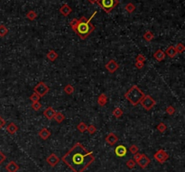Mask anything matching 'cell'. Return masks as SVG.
Returning <instances> with one entry per match:
<instances>
[{"label":"cell","instance_id":"obj_1","mask_svg":"<svg viewBox=\"0 0 185 172\" xmlns=\"http://www.w3.org/2000/svg\"><path fill=\"white\" fill-rule=\"evenodd\" d=\"M73 172H84L94 162L93 152L87 151L84 146L77 143L61 159Z\"/></svg>","mask_w":185,"mask_h":172},{"label":"cell","instance_id":"obj_2","mask_svg":"<svg viewBox=\"0 0 185 172\" xmlns=\"http://www.w3.org/2000/svg\"><path fill=\"white\" fill-rule=\"evenodd\" d=\"M96 14H97V11L94 12L89 19H87L85 16H82L81 17V19L78 20V24L75 30H74V33H77L81 40H86L91 33L94 32L95 26L91 23V20L95 16Z\"/></svg>","mask_w":185,"mask_h":172},{"label":"cell","instance_id":"obj_3","mask_svg":"<svg viewBox=\"0 0 185 172\" xmlns=\"http://www.w3.org/2000/svg\"><path fill=\"white\" fill-rule=\"evenodd\" d=\"M144 96H145L144 92L142 91L137 85L132 86L125 94V98L133 106L139 105Z\"/></svg>","mask_w":185,"mask_h":172},{"label":"cell","instance_id":"obj_4","mask_svg":"<svg viewBox=\"0 0 185 172\" xmlns=\"http://www.w3.org/2000/svg\"><path fill=\"white\" fill-rule=\"evenodd\" d=\"M118 0H98V4L106 13H110L116 5H118Z\"/></svg>","mask_w":185,"mask_h":172},{"label":"cell","instance_id":"obj_5","mask_svg":"<svg viewBox=\"0 0 185 172\" xmlns=\"http://www.w3.org/2000/svg\"><path fill=\"white\" fill-rule=\"evenodd\" d=\"M140 104H141V106L146 110V111H149V110H151L153 106L156 105V101L153 99L151 96L145 95L143 99L141 100Z\"/></svg>","mask_w":185,"mask_h":172},{"label":"cell","instance_id":"obj_6","mask_svg":"<svg viewBox=\"0 0 185 172\" xmlns=\"http://www.w3.org/2000/svg\"><path fill=\"white\" fill-rule=\"evenodd\" d=\"M34 93H36L40 97H42V96H45L48 94V92L50 91V88H49V87L44 81H41L34 87Z\"/></svg>","mask_w":185,"mask_h":172},{"label":"cell","instance_id":"obj_7","mask_svg":"<svg viewBox=\"0 0 185 172\" xmlns=\"http://www.w3.org/2000/svg\"><path fill=\"white\" fill-rule=\"evenodd\" d=\"M153 158H155V161H157L160 164H163L169 159V154L164 150H159L158 151H156L155 153Z\"/></svg>","mask_w":185,"mask_h":172},{"label":"cell","instance_id":"obj_8","mask_svg":"<svg viewBox=\"0 0 185 172\" xmlns=\"http://www.w3.org/2000/svg\"><path fill=\"white\" fill-rule=\"evenodd\" d=\"M105 68H106V70L109 73H114L118 70L119 65L118 64V62H116L115 60H110L105 65Z\"/></svg>","mask_w":185,"mask_h":172},{"label":"cell","instance_id":"obj_9","mask_svg":"<svg viewBox=\"0 0 185 172\" xmlns=\"http://www.w3.org/2000/svg\"><path fill=\"white\" fill-rule=\"evenodd\" d=\"M151 161H150V159L148 158L145 154H142L140 159H138V161H137V163L139 165V167L141 169H145L147 168V166H149Z\"/></svg>","mask_w":185,"mask_h":172},{"label":"cell","instance_id":"obj_10","mask_svg":"<svg viewBox=\"0 0 185 172\" xmlns=\"http://www.w3.org/2000/svg\"><path fill=\"white\" fill-rule=\"evenodd\" d=\"M60 158L56 155L54 154V153H52V154L49 156L47 159H46V161L47 163L51 166V167H55L59 162H60Z\"/></svg>","mask_w":185,"mask_h":172},{"label":"cell","instance_id":"obj_11","mask_svg":"<svg viewBox=\"0 0 185 172\" xmlns=\"http://www.w3.org/2000/svg\"><path fill=\"white\" fill-rule=\"evenodd\" d=\"M105 141H106V143H108L109 145H114V144H116V143L118 142V137L116 136L115 133H110L106 136Z\"/></svg>","mask_w":185,"mask_h":172},{"label":"cell","instance_id":"obj_12","mask_svg":"<svg viewBox=\"0 0 185 172\" xmlns=\"http://www.w3.org/2000/svg\"><path fill=\"white\" fill-rule=\"evenodd\" d=\"M5 170L7 172H17L19 170V166L16 164L15 161H11L5 166Z\"/></svg>","mask_w":185,"mask_h":172},{"label":"cell","instance_id":"obj_13","mask_svg":"<svg viewBox=\"0 0 185 172\" xmlns=\"http://www.w3.org/2000/svg\"><path fill=\"white\" fill-rule=\"evenodd\" d=\"M115 153L118 157H124L126 155L127 153V149L124 145H118L116 147L115 149Z\"/></svg>","mask_w":185,"mask_h":172},{"label":"cell","instance_id":"obj_14","mask_svg":"<svg viewBox=\"0 0 185 172\" xmlns=\"http://www.w3.org/2000/svg\"><path fill=\"white\" fill-rule=\"evenodd\" d=\"M55 110L52 106H48L44 111V115L45 116V118L48 120H52L54 115H55Z\"/></svg>","mask_w":185,"mask_h":172},{"label":"cell","instance_id":"obj_15","mask_svg":"<svg viewBox=\"0 0 185 172\" xmlns=\"http://www.w3.org/2000/svg\"><path fill=\"white\" fill-rule=\"evenodd\" d=\"M59 11H60L61 15H63V16H68L72 12V9L68 4H64L60 7Z\"/></svg>","mask_w":185,"mask_h":172},{"label":"cell","instance_id":"obj_16","mask_svg":"<svg viewBox=\"0 0 185 172\" xmlns=\"http://www.w3.org/2000/svg\"><path fill=\"white\" fill-rule=\"evenodd\" d=\"M38 135L42 140H47L48 138L51 137L52 133L50 132V130H48L47 128H42L39 131Z\"/></svg>","mask_w":185,"mask_h":172},{"label":"cell","instance_id":"obj_17","mask_svg":"<svg viewBox=\"0 0 185 172\" xmlns=\"http://www.w3.org/2000/svg\"><path fill=\"white\" fill-rule=\"evenodd\" d=\"M5 130H7V132L9 134L14 135L18 131V127H17V125L15 124V122H10V124H8V125L7 126V128H5Z\"/></svg>","mask_w":185,"mask_h":172},{"label":"cell","instance_id":"obj_18","mask_svg":"<svg viewBox=\"0 0 185 172\" xmlns=\"http://www.w3.org/2000/svg\"><path fill=\"white\" fill-rule=\"evenodd\" d=\"M107 103H108V96L106 94H100V96H98V106H106L107 105Z\"/></svg>","mask_w":185,"mask_h":172},{"label":"cell","instance_id":"obj_19","mask_svg":"<svg viewBox=\"0 0 185 172\" xmlns=\"http://www.w3.org/2000/svg\"><path fill=\"white\" fill-rule=\"evenodd\" d=\"M46 57H47V59L50 60V61H52V62H53V61H55L57 60V58L59 57V55H58V53L55 52V51H53V50H51V51H49L48 52H47V54H46Z\"/></svg>","mask_w":185,"mask_h":172},{"label":"cell","instance_id":"obj_20","mask_svg":"<svg viewBox=\"0 0 185 172\" xmlns=\"http://www.w3.org/2000/svg\"><path fill=\"white\" fill-rule=\"evenodd\" d=\"M153 58L160 62V61H162L165 59V53L162 50H157L155 53H153Z\"/></svg>","mask_w":185,"mask_h":172},{"label":"cell","instance_id":"obj_21","mask_svg":"<svg viewBox=\"0 0 185 172\" xmlns=\"http://www.w3.org/2000/svg\"><path fill=\"white\" fill-rule=\"evenodd\" d=\"M165 54H167L170 58H174L177 55V52L175 50V47L174 46H169L167 49H166V51L164 52Z\"/></svg>","mask_w":185,"mask_h":172},{"label":"cell","instance_id":"obj_22","mask_svg":"<svg viewBox=\"0 0 185 172\" xmlns=\"http://www.w3.org/2000/svg\"><path fill=\"white\" fill-rule=\"evenodd\" d=\"M53 119L56 121L58 124H61V122H63L65 120V115L61 112H56V113H55V115H54Z\"/></svg>","mask_w":185,"mask_h":172},{"label":"cell","instance_id":"obj_23","mask_svg":"<svg viewBox=\"0 0 185 172\" xmlns=\"http://www.w3.org/2000/svg\"><path fill=\"white\" fill-rule=\"evenodd\" d=\"M37 16H38V15H37V13L34 10H30L28 13L26 14V18H27V19H29V20H31V21L35 20L37 18Z\"/></svg>","mask_w":185,"mask_h":172},{"label":"cell","instance_id":"obj_24","mask_svg":"<svg viewBox=\"0 0 185 172\" xmlns=\"http://www.w3.org/2000/svg\"><path fill=\"white\" fill-rule=\"evenodd\" d=\"M123 114H124V112H123V110L121 108H119V107H116L114 109V111L112 112V114L118 119L121 117V116L123 115Z\"/></svg>","mask_w":185,"mask_h":172},{"label":"cell","instance_id":"obj_25","mask_svg":"<svg viewBox=\"0 0 185 172\" xmlns=\"http://www.w3.org/2000/svg\"><path fill=\"white\" fill-rule=\"evenodd\" d=\"M143 37L146 41H151L152 40H153V38H155V35H153V33L152 32H150V31H147V32L145 33Z\"/></svg>","mask_w":185,"mask_h":172},{"label":"cell","instance_id":"obj_26","mask_svg":"<svg viewBox=\"0 0 185 172\" xmlns=\"http://www.w3.org/2000/svg\"><path fill=\"white\" fill-rule=\"evenodd\" d=\"M64 92L67 95H72L74 93V87L71 84H68L64 87Z\"/></svg>","mask_w":185,"mask_h":172},{"label":"cell","instance_id":"obj_27","mask_svg":"<svg viewBox=\"0 0 185 172\" xmlns=\"http://www.w3.org/2000/svg\"><path fill=\"white\" fill-rule=\"evenodd\" d=\"M87 127H88V125L86 124L84 122H79V124H78L77 129L79 130V133H85L86 131H87Z\"/></svg>","mask_w":185,"mask_h":172},{"label":"cell","instance_id":"obj_28","mask_svg":"<svg viewBox=\"0 0 185 172\" xmlns=\"http://www.w3.org/2000/svg\"><path fill=\"white\" fill-rule=\"evenodd\" d=\"M7 33H8L7 27L4 25V24H1V25H0V37H5Z\"/></svg>","mask_w":185,"mask_h":172},{"label":"cell","instance_id":"obj_29","mask_svg":"<svg viewBox=\"0 0 185 172\" xmlns=\"http://www.w3.org/2000/svg\"><path fill=\"white\" fill-rule=\"evenodd\" d=\"M156 129L161 133H165L166 130H167V126H166V124H163V122H160V124L156 126Z\"/></svg>","mask_w":185,"mask_h":172},{"label":"cell","instance_id":"obj_30","mask_svg":"<svg viewBox=\"0 0 185 172\" xmlns=\"http://www.w3.org/2000/svg\"><path fill=\"white\" fill-rule=\"evenodd\" d=\"M125 9L128 12V13H133V12L135 10V5H133L132 3H128L126 5V7H125Z\"/></svg>","mask_w":185,"mask_h":172},{"label":"cell","instance_id":"obj_31","mask_svg":"<svg viewBox=\"0 0 185 172\" xmlns=\"http://www.w3.org/2000/svg\"><path fill=\"white\" fill-rule=\"evenodd\" d=\"M97 127L95 126V125H93V124H90V125H88V127H87V131H88V133H89V134H94V133H97Z\"/></svg>","mask_w":185,"mask_h":172},{"label":"cell","instance_id":"obj_32","mask_svg":"<svg viewBox=\"0 0 185 172\" xmlns=\"http://www.w3.org/2000/svg\"><path fill=\"white\" fill-rule=\"evenodd\" d=\"M175 47V50L177 52V53H182L185 51V47L182 44H178Z\"/></svg>","mask_w":185,"mask_h":172},{"label":"cell","instance_id":"obj_33","mask_svg":"<svg viewBox=\"0 0 185 172\" xmlns=\"http://www.w3.org/2000/svg\"><path fill=\"white\" fill-rule=\"evenodd\" d=\"M32 108L34 110V111H39V110L42 108V104L39 101L34 102V103H32Z\"/></svg>","mask_w":185,"mask_h":172},{"label":"cell","instance_id":"obj_34","mask_svg":"<svg viewBox=\"0 0 185 172\" xmlns=\"http://www.w3.org/2000/svg\"><path fill=\"white\" fill-rule=\"evenodd\" d=\"M126 167H127L128 169H134V168H135V161H134L133 159H128V161H126Z\"/></svg>","mask_w":185,"mask_h":172},{"label":"cell","instance_id":"obj_35","mask_svg":"<svg viewBox=\"0 0 185 172\" xmlns=\"http://www.w3.org/2000/svg\"><path fill=\"white\" fill-rule=\"evenodd\" d=\"M29 98H30V100L32 101V103H34V102H38V101L40 100V98H41V97H40L38 95H37L36 93H34H34L30 96V97H29Z\"/></svg>","mask_w":185,"mask_h":172},{"label":"cell","instance_id":"obj_36","mask_svg":"<svg viewBox=\"0 0 185 172\" xmlns=\"http://www.w3.org/2000/svg\"><path fill=\"white\" fill-rule=\"evenodd\" d=\"M138 151H139L138 147H137V145H135V144H133V145H131L130 147H129V151H130L133 155L135 154V153H137Z\"/></svg>","mask_w":185,"mask_h":172},{"label":"cell","instance_id":"obj_37","mask_svg":"<svg viewBox=\"0 0 185 172\" xmlns=\"http://www.w3.org/2000/svg\"><path fill=\"white\" fill-rule=\"evenodd\" d=\"M78 20H79V19H77V18H73V19L70 22V25H71V27L72 28L73 32H74V30H75V28H76V26H77V24H78Z\"/></svg>","mask_w":185,"mask_h":172},{"label":"cell","instance_id":"obj_38","mask_svg":"<svg viewBox=\"0 0 185 172\" xmlns=\"http://www.w3.org/2000/svg\"><path fill=\"white\" fill-rule=\"evenodd\" d=\"M166 113H167L169 115H172L175 113V108L172 106H169L167 108H166Z\"/></svg>","mask_w":185,"mask_h":172},{"label":"cell","instance_id":"obj_39","mask_svg":"<svg viewBox=\"0 0 185 172\" xmlns=\"http://www.w3.org/2000/svg\"><path fill=\"white\" fill-rule=\"evenodd\" d=\"M135 60H137V61H140V62H145V60H146V58H145V55H143V54L140 53V54H138Z\"/></svg>","mask_w":185,"mask_h":172},{"label":"cell","instance_id":"obj_40","mask_svg":"<svg viewBox=\"0 0 185 172\" xmlns=\"http://www.w3.org/2000/svg\"><path fill=\"white\" fill-rule=\"evenodd\" d=\"M5 159H7V157H5V155L4 154V153L0 151V165H1L5 161Z\"/></svg>","mask_w":185,"mask_h":172},{"label":"cell","instance_id":"obj_41","mask_svg":"<svg viewBox=\"0 0 185 172\" xmlns=\"http://www.w3.org/2000/svg\"><path fill=\"white\" fill-rule=\"evenodd\" d=\"M135 67L137 68V69H139V70H141V69H143L144 68V66H145V64H144V62H140V61H135Z\"/></svg>","mask_w":185,"mask_h":172},{"label":"cell","instance_id":"obj_42","mask_svg":"<svg viewBox=\"0 0 185 172\" xmlns=\"http://www.w3.org/2000/svg\"><path fill=\"white\" fill-rule=\"evenodd\" d=\"M141 155H142V154H141V153H139V152H137V153H135V154H134V161H135V163H137V161L140 159Z\"/></svg>","mask_w":185,"mask_h":172},{"label":"cell","instance_id":"obj_43","mask_svg":"<svg viewBox=\"0 0 185 172\" xmlns=\"http://www.w3.org/2000/svg\"><path fill=\"white\" fill-rule=\"evenodd\" d=\"M5 124V121L2 118V116L0 115V129H1L2 127H4Z\"/></svg>","mask_w":185,"mask_h":172},{"label":"cell","instance_id":"obj_44","mask_svg":"<svg viewBox=\"0 0 185 172\" xmlns=\"http://www.w3.org/2000/svg\"><path fill=\"white\" fill-rule=\"evenodd\" d=\"M88 1L91 4H96V3H98V0H88Z\"/></svg>","mask_w":185,"mask_h":172}]
</instances>
